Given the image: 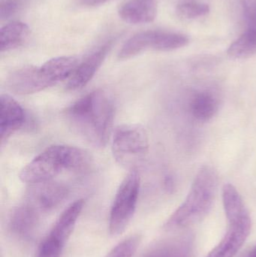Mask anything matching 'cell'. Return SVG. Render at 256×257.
<instances>
[{"mask_svg": "<svg viewBox=\"0 0 256 257\" xmlns=\"http://www.w3.org/2000/svg\"><path fill=\"white\" fill-rule=\"evenodd\" d=\"M219 101L213 92L200 90L192 95L189 101V111L192 117L200 122L211 120L219 110Z\"/></svg>", "mask_w": 256, "mask_h": 257, "instance_id": "9a60e30c", "label": "cell"}, {"mask_svg": "<svg viewBox=\"0 0 256 257\" xmlns=\"http://www.w3.org/2000/svg\"><path fill=\"white\" fill-rule=\"evenodd\" d=\"M109 0H81V3L84 6H96L104 4Z\"/></svg>", "mask_w": 256, "mask_h": 257, "instance_id": "603a6c76", "label": "cell"}, {"mask_svg": "<svg viewBox=\"0 0 256 257\" xmlns=\"http://www.w3.org/2000/svg\"><path fill=\"white\" fill-rule=\"evenodd\" d=\"M72 127L89 143L103 148L108 143L114 118V104L103 90L90 92L66 110Z\"/></svg>", "mask_w": 256, "mask_h": 257, "instance_id": "6da1fadb", "label": "cell"}, {"mask_svg": "<svg viewBox=\"0 0 256 257\" xmlns=\"http://www.w3.org/2000/svg\"><path fill=\"white\" fill-rule=\"evenodd\" d=\"M31 186L28 204L39 212L49 211L57 208L66 199L69 193L64 184L55 181H46Z\"/></svg>", "mask_w": 256, "mask_h": 257, "instance_id": "9c48e42d", "label": "cell"}, {"mask_svg": "<svg viewBox=\"0 0 256 257\" xmlns=\"http://www.w3.org/2000/svg\"><path fill=\"white\" fill-rule=\"evenodd\" d=\"M6 84L9 90L20 95L39 93L54 86L41 67L33 66H24L11 72Z\"/></svg>", "mask_w": 256, "mask_h": 257, "instance_id": "ba28073f", "label": "cell"}, {"mask_svg": "<svg viewBox=\"0 0 256 257\" xmlns=\"http://www.w3.org/2000/svg\"><path fill=\"white\" fill-rule=\"evenodd\" d=\"M69 239V238L53 227L41 242L36 257H60Z\"/></svg>", "mask_w": 256, "mask_h": 257, "instance_id": "d6986e66", "label": "cell"}, {"mask_svg": "<svg viewBox=\"0 0 256 257\" xmlns=\"http://www.w3.org/2000/svg\"><path fill=\"white\" fill-rule=\"evenodd\" d=\"M21 0H2L0 17L2 20L8 19L19 9Z\"/></svg>", "mask_w": 256, "mask_h": 257, "instance_id": "7402d4cb", "label": "cell"}, {"mask_svg": "<svg viewBox=\"0 0 256 257\" xmlns=\"http://www.w3.org/2000/svg\"><path fill=\"white\" fill-rule=\"evenodd\" d=\"M210 12L208 5L198 3H183L177 7V15L185 19L205 16Z\"/></svg>", "mask_w": 256, "mask_h": 257, "instance_id": "44dd1931", "label": "cell"}, {"mask_svg": "<svg viewBox=\"0 0 256 257\" xmlns=\"http://www.w3.org/2000/svg\"><path fill=\"white\" fill-rule=\"evenodd\" d=\"M112 47V42H107L92 53L82 63H79L75 72L68 79V90H77L85 87L96 75L105 61Z\"/></svg>", "mask_w": 256, "mask_h": 257, "instance_id": "30bf717a", "label": "cell"}, {"mask_svg": "<svg viewBox=\"0 0 256 257\" xmlns=\"http://www.w3.org/2000/svg\"><path fill=\"white\" fill-rule=\"evenodd\" d=\"M79 60L72 56L55 57L41 66L48 79L56 85L60 81L69 79L79 65Z\"/></svg>", "mask_w": 256, "mask_h": 257, "instance_id": "2e32d148", "label": "cell"}, {"mask_svg": "<svg viewBox=\"0 0 256 257\" xmlns=\"http://www.w3.org/2000/svg\"><path fill=\"white\" fill-rule=\"evenodd\" d=\"M111 148L114 160L119 165L135 170L148 154L147 131L141 125H120L114 130Z\"/></svg>", "mask_w": 256, "mask_h": 257, "instance_id": "5b68a950", "label": "cell"}, {"mask_svg": "<svg viewBox=\"0 0 256 257\" xmlns=\"http://www.w3.org/2000/svg\"><path fill=\"white\" fill-rule=\"evenodd\" d=\"M222 202L228 229L219 244L205 257H234L250 233L252 221L238 190L232 184L222 189Z\"/></svg>", "mask_w": 256, "mask_h": 257, "instance_id": "277c9868", "label": "cell"}, {"mask_svg": "<svg viewBox=\"0 0 256 257\" xmlns=\"http://www.w3.org/2000/svg\"><path fill=\"white\" fill-rule=\"evenodd\" d=\"M193 237L186 235L158 241L141 257H193Z\"/></svg>", "mask_w": 256, "mask_h": 257, "instance_id": "7c38bea8", "label": "cell"}, {"mask_svg": "<svg viewBox=\"0 0 256 257\" xmlns=\"http://www.w3.org/2000/svg\"><path fill=\"white\" fill-rule=\"evenodd\" d=\"M242 257H256V244L253 247H251L247 252H246Z\"/></svg>", "mask_w": 256, "mask_h": 257, "instance_id": "d4e9b609", "label": "cell"}, {"mask_svg": "<svg viewBox=\"0 0 256 257\" xmlns=\"http://www.w3.org/2000/svg\"><path fill=\"white\" fill-rule=\"evenodd\" d=\"M92 166L93 159L87 151L69 145H54L28 163L19 178L22 182L33 185L52 181L63 171L84 173Z\"/></svg>", "mask_w": 256, "mask_h": 257, "instance_id": "7a4b0ae2", "label": "cell"}, {"mask_svg": "<svg viewBox=\"0 0 256 257\" xmlns=\"http://www.w3.org/2000/svg\"><path fill=\"white\" fill-rule=\"evenodd\" d=\"M119 16L132 24L151 23L157 15L156 0H128L118 10Z\"/></svg>", "mask_w": 256, "mask_h": 257, "instance_id": "5bb4252c", "label": "cell"}, {"mask_svg": "<svg viewBox=\"0 0 256 257\" xmlns=\"http://www.w3.org/2000/svg\"><path fill=\"white\" fill-rule=\"evenodd\" d=\"M164 184H165V187L166 188V190H168V191L171 192L173 190H174V180L172 179V178H171V176L166 177V178L165 179V182H164Z\"/></svg>", "mask_w": 256, "mask_h": 257, "instance_id": "cb8c5ba5", "label": "cell"}, {"mask_svg": "<svg viewBox=\"0 0 256 257\" xmlns=\"http://www.w3.org/2000/svg\"><path fill=\"white\" fill-rule=\"evenodd\" d=\"M0 106V135L3 144L22 127L25 122V112L22 106L9 95H1Z\"/></svg>", "mask_w": 256, "mask_h": 257, "instance_id": "8fae6325", "label": "cell"}, {"mask_svg": "<svg viewBox=\"0 0 256 257\" xmlns=\"http://www.w3.org/2000/svg\"><path fill=\"white\" fill-rule=\"evenodd\" d=\"M140 184V177L136 170L131 171L120 184L110 211L111 235H121L129 226L136 210Z\"/></svg>", "mask_w": 256, "mask_h": 257, "instance_id": "8992f818", "label": "cell"}, {"mask_svg": "<svg viewBox=\"0 0 256 257\" xmlns=\"http://www.w3.org/2000/svg\"><path fill=\"white\" fill-rule=\"evenodd\" d=\"M228 55L236 60H243L256 54V29L248 28L228 48Z\"/></svg>", "mask_w": 256, "mask_h": 257, "instance_id": "ac0fdd59", "label": "cell"}, {"mask_svg": "<svg viewBox=\"0 0 256 257\" xmlns=\"http://www.w3.org/2000/svg\"><path fill=\"white\" fill-rule=\"evenodd\" d=\"M39 213L28 203L14 210L9 221L11 232L21 239L31 238L39 226Z\"/></svg>", "mask_w": 256, "mask_h": 257, "instance_id": "4fadbf2b", "label": "cell"}, {"mask_svg": "<svg viewBox=\"0 0 256 257\" xmlns=\"http://www.w3.org/2000/svg\"><path fill=\"white\" fill-rule=\"evenodd\" d=\"M28 25L21 21H13L2 27L0 30V49L2 52L22 46L30 37Z\"/></svg>", "mask_w": 256, "mask_h": 257, "instance_id": "e0dca14e", "label": "cell"}, {"mask_svg": "<svg viewBox=\"0 0 256 257\" xmlns=\"http://www.w3.org/2000/svg\"><path fill=\"white\" fill-rule=\"evenodd\" d=\"M185 35L163 30H147L131 37L119 53L120 60L135 57L147 50L171 51L180 49L189 44Z\"/></svg>", "mask_w": 256, "mask_h": 257, "instance_id": "52a82bcc", "label": "cell"}, {"mask_svg": "<svg viewBox=\"0 0 256 257\" xmlns=\"http://www.w3.org/2000/svg\"><path fill=\"white\" fill-rule=\"evenodd\" d=\"M217 184V174L211 166L200 168L184 202L167 220L165 229H184L202 220L213 206Z\"/></svg>", "mask_w": 256, "mask_h": 257, "instance_id": "3957f363", "label": "cell"}, {"mask_svg": "<svg viewBox=\"0 0 256 257\" xmlns=\"http://www.w3.org/2000/svg\"><path fill=\"white\" fill-rule=\"evenodd\" d=\"M141 241L139 235H132L116 245L106 257H133Z\"/></svg>", "mask_w": 256, "mask_h": 257, "instance_id": "ffe728a7", "label": "cell"}]
</instances>
